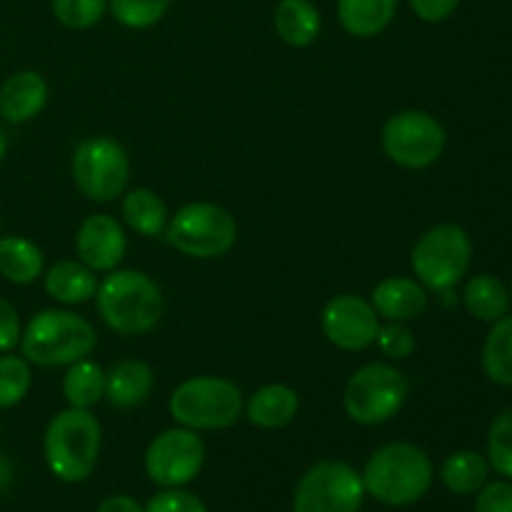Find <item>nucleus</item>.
Returning a JSON list of instances; mask_svg holds the SVG:
<instances>
[{"label":"nucleus","instance_id":"obj_7","mask_svg":"<svg viewBox=\"0 0 512 512\" xmlns=\"http://www.w3.org/2000/svg\"><path fill=\"white\" fill-rule=\"evenodd\" d=\"M410 395V380L388 363H368L350 375L343 393V408L358 425H383L403 410Z\"/></svg>","mask_w":512,"mask_h":512},{"label":"nucleus","instance_id":"obj_23","mask_svg":"<svg viewBox=\"0 0 512 512\" xmlns=\"http://www.w3.org/2000/svg\"><path fill=\"white\" fill-rule=\"evenodd\" d=\"M123 195V220L130 230H135L143 238H158L165 233L170 213L168 205L155 190L133 188Z\"/></svg>","mask_w":512,"mask_h":512},{"label":"nucleus","instance_id":"obj_29","mask_svg":"<svg viewBox=\"0 0 512 512\" xmlns=\"http://www.w3.org/2000/svg\"><path fill=\"white\" fill-rule=\"evenodd\" d=\"M33 385L30 363L23 355H0V410L23 403Z\"/></svg>","mask_w":512,"mask_h":512},{"label":"nucleus","instance_id":"obj_16","mask_svg":"<svg viewBox=\"0 0 512 512\" xmlns=\"http://www.w3.org/2000/svg\"><path fill=\"white\" fill-rule=\"evenodd\" d=\"M48 105V83L35 70H18L0 85V118L5 123H28Z\"/></svg>","mask_w":512,"mask_h":512},{"label":"nucleus","instance_id":"obj_37","mask_svg":"<svg viewBox=\"0 0 512 512\" xmlns=\"http://www.w3.org/2000/svg\"><path fill=\"white\" fill-rule=\"evenodd\" d=\"M95 512H143V505L130 495H108Z\"/></svg>","mask_w":512,"mask_h":512},{"label":"nucleus","instance_id":"obj_30","mask_svg":"<svg viewBox=\"0 0 512 512\" xmlns=\"http://www.w3.org/2000/svg\"><path fill=\"white\" fill-rule=\"evenodd\" d=\"M488 463L490 470L512 480V408L495 415L488 430Z\"/></svg>","mask_w":512,"mask_h":512},{"label":"nucleus","instance_id":"obj_36","mask_svg":"<svg viewBox=\"0 0 512 512\" xmlns=\"http://www.w3.org/2000/svg\"><path fill=\"white\" fill-rule=\"evenodd\" d=\"M413 13L423 23H445L458 10L460 0H408Z\"/></svg>","mask_w":512,"mask_h":512},{"label":"nucleus","instance_id":"obj_39","mask_svg":"<svg viewBox=\"0 0 512 512\" xmlns=\"http://www.w3.org/2000/svg\"><path fill=\"white\" fill-rule=\"evenodd\" d=\"M5 153H8V133H5V125L0 123V163L5 160Z\"/></svg>","mask_w":512,"mask_h":512},{"label":"nucleus","instance_id":"obj_40","mask_svg":"<svg viewBox=\"0 0 512 512\" xmlns=\"http://www.w3.org/2000/svg\"><path fill=\"white\" fill-rule=\"evenodd\" d=\"M510 300H512V285H510Z\"/></svg>","mask_w":512,"mask_h":512},{"label":"nucleus","instance_id":"obj_1","mask_svg":"<svg viewBox=\"0 0 512 512\" xmlns=\"http://www.w3.org/2000/svg\"><path fill=\"white\" fill-rule=\"evenodd\" d=\"M95 305L103 323L125 338L150 333L165 313L163 290L143 270H110L98 283Z\"/></svg>","mask_w":512,"mask_h":512},{"label":"nucleus","instance_id":"obj_8","mask_svg":"<svg viewBox=\"0 0 512 512\" xmlns=\"http://www.w3.org/2000/svg\"><path fill=\"white\" fill-rule=\"evenodd\" d=\"M168 243L178 253L198 260L223 258L238 240V223L215 203H188L168 220Z\"/></svg>","mask_w":512,"mask_h":512},{"label":"nucleus","instance_id":"obj_19","mask_svg":"<svg viewBox=\"0 0 512 512\" xmlns=\"http://www.w3.org/2000/svg\"><path fill=\"white\" fill-rule=\"evenodd\" d=\"M273 25L278 38L290 48H308L318 40L323 18L313 0H280L275 5Z\"/></svg>","mask_w":512,"mask_h":512},{"label":"nucleus","instance_id":"obj_2","mask_svg":"<svg viewBox=\"0 0 512 512\" xmlns=\"http://www.w3.org/2000/svg\"><path fill=\"white\" fill-rule=\"evenodd\" d=\"M365 495L388 508H408L433 488L435 470L428 453L413 443H388L365 463Z\"/></svg>","mask_w":512,"mask_h":512},{"label":"nucleus","instance_id":"obj_41","mask_svg":"<svg viewBox=\"0 0 512 512\" xmlns=\"http://www.w3.org/2000/svg\"><path fill=\"white\" fill-rule=\"evenodd\" d=\"M0 430H3V428H0Z\"/></svg>","mask_w":512,"mask_h":512},{"label":"nucleus","instance_id":"obj_32","mask_svg":"<svg viewBox=\"0 0 512 512\" xmlns=\"http://www.w3.org/2000/svg\"><path fill=\"white\" fill-rule=\"evenodd\" d=\"M378 348L388 360H405L415 350V335L405 323H388L380 325L378 330Z\"/></svg>","mask_w":512,"mask_h":512},{"label":"nucleus","instance_id":"obj_33","mask_svg":"<svg viewBox=\"0 0 512 512\" xmlns=\"http://www.w3.org/2000/svg\"><path fill=\"white\" fill-rule=\"evenodd\" d=\"M143 512H208V505L183 488H163L148 500Z\"/></svg>","mask_w":512,"mask_h":512},{"label":"nucleus","instance_id":"obj_3","mask_svg":"<svg viewBox=\"0 0 512 512\" xmlns=\"http://www.w3.org/2000/svg\"><path fill=\"white\" fill-rule=\"evenodd\" d=\"M95 328L70 310H40L20 338V355L38 368H68L95 350Z\"/></svg>","mask_w":512,"mask_h":512},{"label":"nucleus","instance_id":"obj_12","mask_svg":"<svg viewBox=\"0 0 512 512\" xmlns=\"http://www.w3.org/2000/svg\"><path fill=\"white\" fill-rule=\"evenodd\" d=\"M205 465V443L198 430H163L145 450V473L160 488H183L193 483Z\"/></svg>","mask_w":512,"mask_h":512},{"label":"nucleus","instance_id":"obj_24","mask_svg":"<svg viewBox=\"0 0 512 512\" xmlns=\"http://www.w3.org/2000/svg\"><path fill=\"white\" fill-rule=\"evenodd\" d=\"M463 303L468 308V313L473 315L480 323H490L505 318L510 310V290L505 288V283L500 278L490 273L473 275L465 285Z\"/></svg>","mask_w":512,"mask_h":512},{"label":"nucleus","instance_id":"obj_9","mask_svg":"<svg viewBox=\"0 0 512 512\" xmlns=\"http://www.w3.org/2000/svg\"><path fill=\"white\" fill-rule=\"evenodd\" d=\"M70 173L80 193L95 203H113L130 180V158L123 145L105 135L85 138L73 150Z\"/></svg>","mask_w":512,"mask_h":512},{"label":"nucleus","instance_id":"obj_20","mask_svg":"<svg viewBox=\"0 0 512 512\" xmlns=\"http://www.w3.org/2000/svg\"><path fill=\"white\" fill-rule=\"evenodd\" d=\"M398 13V0H338L340 28L353 38L385 33Z\"/></svg>","mask_w":512,"mask_h":512},{"label":"nucleus","instance_id":"obj_17","mask_svg":"<svg viewBox=\"0 0 512 512\" xmlns=\"http://www.w3.org/2000/svg\"><path fill=\"white\" fill-rule=\"evenodd\" d=\"M155 388V373L143 360H120L105 370V398L110 408H138Z\"/></svg>","mask_w":512,"mask_h":512},{"label":"nucleus","instance_id":"obj_14","mask_svg":"<svg viewBox=\"0 0 512 512\" xmlns=\"http://www.w3.org/2000/svg\"><path fill=\"white\" fill-rule=\"evenodd\" d=\"M128 250L125 230L113 215L95 213L80 223L75 233V253L93 273H110L118 268Z\"/></svg>","mask_w":512,"mask_h":512},{"label":"nucleus","instance_id":"obj_5","mask_svg":"<svg viewBox=\"0 0 512 512\" xmlns=\"http://www.w3.org/2000/svg\"><path fill=\"white\" fill-rule=\"evenodd\" d=\"M170 418L190 430H225L243 418L245 400L238 385L218 375H198L170 393Z\"/></svg>","mask_w":512,"mask_h":512},{"label":"nucleus","instance_id":"obj_10","mask_svg":"<svg viewBox=\"0 0 512 512\" xmlns=\"http://www.w3.org/2000/svg\"><path fill=\"white\" fill-rule=\"evenodd\" d=\"M363 475L343 460H320L303 473L293 493V512H360Z\"/></svg>","mask_w":512,"mask_h":512},{"label":"nucleus","instance_id":"obj_28","mask_svg":"<svg viewBox=\"0 0 512 512\" xmlns=\"http://www.w3.org/2000/svg\"><path fill=\"white\" fill-rule=\"evenodd\" d=\"M173 0H108V10L123 28L148 30L168 15Z\"/></svg>","mask_w":512,"mask_h":512},{"label":"nucleus","instance_id":"obj_18","mask_svg":"<svg viewBox=\"0 0 512 512\" xmlns=\"http://www.w3.org/2000/svg\"><path fill=\"white\" fill-rule=\"evenodd\" d=\"M300 410V398L290 385L270 383L255 390L245 403V418L263 430H280L295 420Z\"/></svg>","mask_w":512,"mask_h":512},{"label":"nucleus","instance_id":"obj_26","mask_svg":"<svg viewBox=\"0 0 512 512\" xmlns=\"http://www.w3.org/2000/svg\"><path fill=\"white\" fill-rule=\"evenodd\" d=\"M63 395L70 408L90 410L105 398V370L88 358L68 365V373L63 378Z\"/></svg>","mask_w":512,"mask_h":512},{"label":"nucleus","instance_id":"obj_35","mask_svg":"<svg viewBox=\"0 0 512 512\" xmlns=\"http://www.w3.org/2000/svg\"><path fill=\"white\" fill-rule=\"evenodd\" d=\"M23 338V323L13 303L0 298V353H10Z\"/></svg>","mask_w":512,"mask_h":512},{"label":"nucleus","instance_id":"obj_25","mask_svg":"<svg viewBox=\"0 0 512 512\" xmlns=\"http://www.w3.org/2000/svg\"><path fill=\"white\" fill-rule=\"evenodd\" d=\"M490 478V463L475 450H455L440 465V480L455 495H475Z\"/></svg>","mask_w":512,"mask_h":512},{"label":"nucleus","instance_id":"obj_31","mask_svg":"<svg viewBox=\"0 0 512 512\" xmlns=\"http://www.w3.org/2000/svg\"><path fill=\"white\" fill-rule=\"evenodd\" d=\"M50 10L63 28L88 30L105 18L108 0H53Z\"/></svg>","mask_w":512,"mask_h":512},{"label":"nucleus","instance_id":"obj_13","mask_svg":"<svg viewBox=\"0 0 512 512\" xmlns=\"http://www.w3.org/2000/svg\"><path fill=\"white\" fill-rule=\"evenodd\" d=\"M320 325L335 348L348 350V353H360L375 345L380 330V315L375 313L373 303L360 295H335L325 303Z\"/></svg>","mask_w":512,"mask_h":512},{"label":"nucleus","instance_id":"obj_22","mask_svg":"<svg viewBox=\"0 0 512 512\" xmlns=\"http://www.w3.org/2000/svg\"><path fill=\"white\" fill-rule=\"evenodd\" d=\"M43 268V250L33 240L20 238V235H3L0 238V275L8 283H35L43 275Z\"/></svg>","mask_w":512,"mask_h":512},{"label":"nucleus","instance_id":"obj_21","mask_svg":"<svg viewBox=\"0 0 512 512\" xmlns=\"http://www.w3.org/2000/svg\"><path fill=\"white\" fill-rule=\"evenodd\" d=\"M98 280L80 260H58L45 270V293L63 305H83L95 298Z\"/></svg>","mask_w":512,"mask_h":512},{"label":"nucleus","instance_id":"obj_27","mask_svg":"<svg viewBox=\"0 0 512 512\" xmlns=\"http://www.w3.org/2000/svg\"><path fill=\"white\" fill-rule=\"evenodd\" d=\"M483 370L490 383L512 388V315L495 320L483 345Z\"/></svg>","mask_w":512,"mask_h":512},{"label":"nucleus","instance_id":"obj_15","mask_svg":"<svg viewBox=\"0 0 512 512\" xmlns=\"http://www.w3.org/2000/svg\"><path fill=\"white\" fill-rule=\"evenodd\" d=\"M370 303H373L375 313L388 323H410L428 310L430 298L428 290L415 278L395 275V278H385L375 285Z\"/></svg>","mask_w":512,"mask_h":512},{"label":"nucleus","instance_id":"obj_38","mask_svg":"<svg viewBox=\"0 0 512 512\" xmlns=\"http://www.w3.org/2000/svg\"><path fill=\"white\" fill-rule=\"evenodd\" d=\"M10 483H13V465H10V460L0 453V493L8 490Z\"/></svg>","mask_w":512,"mask_h":512},{"label":"nucleus","instance_id":"obj_11","mask_svg":"<svg viewBox=\"0 0 512 512\" xmlns=\"http://www.w3.org/2000/svg\"><path fill=\"white\" fill-rule=\"evenodd\" d=\"M448 145V133L435 115L425 110H400L383 125V150L405 170H425L435 165Z\"/></svg>","mask_w":512,"mask_h":512},{"label":"nucleus","instance_id":"obj_34","mask_svg":"<svg viewBox=\"0 0 512 512\" xmlns=\"http://www.w3.org/2000/svg\"><path fill=\"white\" fill-rule=\"evenodd\" d=\"M475 512H512V480L485 483L475 493Z\"/></svg>","mask_w":512,"mask_h":512},{"label":"nucleus","instance_id":"obj_6","mask_svg":"<svg viewBox=\"0 0 512 512\" xmlns=\"http://www.w3.org/2000/svg\"><path fill=\"white\" fill-rule=\"evenodd\" d=\"M473 243L468 230L455 223H440L425 230L410 253L415 280L430 293H448L468 275Z\"/></svg>","mask_w":512,"mask_h":512},{"label":"nucleus","instance_id":"obj_4","mask_svg":"<svg viewBox=\"0 0 512 512\" xmlns=\"http://www.w3.org/2000/svg\"><path fill=\"white\" fill-rule=\"evenodd\" d=\"M103 430L90 410L65 408L48 423L43 455L48 470L63 483H83L93 475L100 458Z\"/></svg>","mask_w":512,"mask_h":512}]
</instances>
